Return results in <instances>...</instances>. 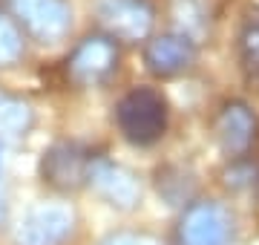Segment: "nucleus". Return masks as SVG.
<instances>
[{
  "instance_id": "9d476101",
  "label": "nucleus",
  "mask_w": 259,
  "mask_h": 245,
  "mask_svg": "<svg viewBox=\"0 0 259 245\" xmlns=\"http://www.w3.org/2000/svg\"><path fill=\"white\" fill-rule=\"evenodd\" d=\"M259 136V118L245 101H228L216 115V142L228 159L248 156Z\"/></svg>"
},
{
  "instance_id": "f03ea898",
  "label": "nucleus",
  "mask_w": 259,
  "mask_h": 245,
  "mask_svg": "<svg viewBox=\"0 0 259 245\" xmlns=\"http://www.w3.org/2000/svg\"><path fill=\"white\" fill-rule=\"evenodd\" d=\"M233 214L216 199H196L182 208L176 245H233Z\"/></svg>"
},
{
  "instance_id": "1a4fd4ad",
  "label": "nucleus",
  "mask_w": 259,
  "mask_h": 245,
  "mask_svg": "<svg viewBox=\"0 0 259 245\" xmlns=\"http://www.w3.org/2000/svg\"><path fill=\"white\" fill-rule=\"evenodd\" d=\"M196 64V40L185 32H164L144 44V66L156 78H176Z\"/></svg>"
},
{
  "instance_id": "2eb2a0df",
  "label": "nucleus",
  "mask_w": 259,
  "mask_h": 245,
  "mask_svg": "<svg viewBox=\"0 0 259 245\" xmlns=\"http://www.w3.org/2000/svg\"><path fill=\"white\" fill-rule=\"evenodd\" d=\"M225 185L231 190H253L259 185V168L239 156V159H233V165L225 173Z\"/></svg>"
},
{
  "instance_id": "0eeeda50",
  "label": "nucleus",
  "mask_w": 259,
  "mask_h": 245,
  "mask_svg": "<svg viewBox=\"0 0 259 245\" xmlns=\"http://www.w3.org/2000/svg\"><path fill=\"white\" fill-rule=\"evenodd\" d=\"M95 15L110 38L127 44L147 40L156 23V9L150 0H95Z\"/></svg>"
},
{
  "instance_id": "dca6fc26",
  "label": "nucleus",
  "mask_w": 259,
  "mask_h": 245,
  "mask_svg": "<svg viewBox=\"0 0 259 245\" xmlns=\"http://www.w3.org/2000/svg\"><path fill=\"white\" fill-rule=\"evenodd\" d=\"M98 245H161V239L147 231H112Z\"/></svg>"
},
{
  "instance_id": "a211bd4d",
  "label": "nucleus",
  "mask_w": 259,
  "mask_h": 245,
  "mask_svg": "<svg viewBox=\"0 0 259 245\" xmlns=\"http://www.w3.org/2000/svg\"><path fill=\"white\" fill-rule=\"evenodd\" d=\"M0 182H3V142H0Z\"/></svg>"
},
{
  "instance_id": "4468645a",
  "label": "nucleus",
  "mask_w": 259,
  "mask_h": 245,
  "mask_svg": "<svg viewBox=\"0 0 259 245\" xmlns=\"http://www.w3.org/2000/svg\"><path fill=\"white\" fill-rule=\"evenodd\" d=\"M23 55V32L12 18L0 15V66H12Z\"/></svg>"
},
{
  "instance_id": "6e6552de",
  "label": "nucleus",
  "mask_w": 259,
  "mask_h": 245,
  "mask_svg": "<svg viewBox=\"0 0 259 245\" xmlns=\"http://www.w3.org/2000/svg\"><path fill=\"white\" fill-rule=\"evenodd\" d=\"M93 165V153L83 150L81 144L58 142L40 156V179L52 190L72 193L87 185V173Z\"/></svg>"
},
{
  "instance_id": "f3484780",
  "label": "nucleus",
  "mask_w": 259,
  "mask_h": 245,
  "mask_svg": "<svg viewBox=\"0 0 259 245\" xmlns=\"http://www.w3.org/2000/svg\"><path fill=\"white\" fill-rule=\"evenodd\" d=\"M6 214H9V202H6V193L0 190V225L6 222Z\"/></svg>"
},
{
  "instance_id": "ddd939ff",
  "label": "nucleus",
  "mask_w": 259,
  "mask_h": 245,
  "mask_svg": "<svg viewBox=\"0 0 259 245\" xmlns=\"http://www.w3.org/2000/svg\"><path fill=\"white\" fill-rule=\"evenodd\" d=\"M236 52L245 75L259 84V18H248L236 35Z\"/></svg>"
},
{
  "instance_id": "20e7f679",
  "label": "nucleus",
  "mask_w": 259,
  "mask_h": 245,
  "mask_svg": "<svg viewBox=\"0 0 259 245\" xmlns=\"http://www.w3.org/2000/svg\"><path fill=\"white\" fill-rule=\"evenodd\" d=\"M15 23L40 44H58L72 29L69 0H6Z\"/></svg>"
},
{
  "instance_id": "423d86ee",
  "label": "nucleus",
  "mask_w": 259,
  "mask_h": 245,
  "mask_svg": "<svg viewBox=\"0 0 259 245\" xmlns=\"http://www.w3.org/2000/svg\"><path fill=\"white\" fill-rule=\"evenodd\" d=\"M87 188H93L115 211H136L144 196V185H141L139 173L107 159V156H93V165L87 173Z\"/></svg>"
},
{
  "instance_id": "7ed1b4c3",
  "label": "nucleus",
  "mask_w": 259,
  "mask_h": 245,
  "mask_svg": "<svg viewBox=\"0 0 259 245\" xmlns=\"http://www.w3.org/2000/svg\"><path fill=\"white\" fill-rule=\"evenodd\" d=\"M78 231V214L64 202H37L12 231V245H66Z\"/></svg>"
},
{
  "instance_id": "9b49d317",
  "label": "nucleus",
  "mask_w": 259,
  "mask_h": 245,
  "mask_svg": "<svg viewBox=\"0 0 259 245\" xmlns=\"http://www.w3.org/2000/svg\"><path fill=\"white\" fill-rule=\"evenodd\" d=\"M35 124V110L32 104L15 95H0V142H15L29 136Z\"/></svg>"
},
{
  "instance_id": "f8f14e48",
  "label": "nucleus",
  "mask_w": 259,
  "mask_h": 245,
  "mask_svg": "<svg viewBox=\"0 0 259 245\" xmlns=\"http://www.w3.org/2000/svg\"><path fill=\"white\" fill-rule=\"evenodd\" d=\"M170 15L176 20L179 32H185L196 40L202 32H207L210 3L207 0H170Z\"/></svg>"
},
{
  "instance_id": "39448f33",
  "label": "nucleus",
  "mask_w": 259,
  "mask_h": 245,
  "mask_svg": "<svg viewBox=\"0 0 259 245\" xmlns=\"http://www.w3.org/2000/svg\"><path fill=\"white\" fill-rule=\"evenodd\" d=\"M118 47L110 35H87L66 61V75L75 87H101L118 69Z\"/></svg>"
},
{
  "instance_id": "f257e3e1",
  "label": "nucleus",
  "mask_w": 259,
  "mask_h": 245,
  "mask_svg": "<svg viewBox=\"0 0 259 245\" xmlns=\"http://www.w3.org/2000/svg\"><path fill=\"white\" fill-rule=\"evenodd\" d=\"M170 124V104L153 87H136L115 104V127L133 147H153L164 139Z\"/></svg>"
}]
</instances>
